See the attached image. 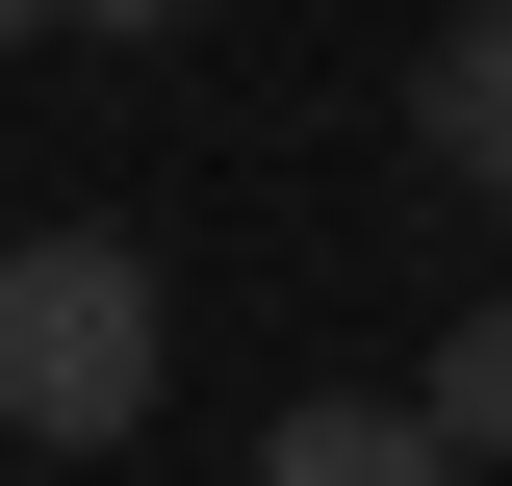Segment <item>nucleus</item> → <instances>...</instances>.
<instances>
[{"label":"nucleus","instance_id":"1","mask_svg":"<svg viewBox=\"0 0 512 486\" xmlns=\"http://www.w3.org/2000/svg\"><path fill=\"white\" fill-rule=\"evenodd\" d=\"M0 435H26V461L154 435V256H103V231H26L0 256Z\"/></svg>","mask_w":512,"mask_h":486},{"label":"nucleus","instance_id":"2","mask_svg":"<svg viewBox=\"0 0 512 486\" xmlns=\"http://www.w3.org/2000/svg\"><path fill=\"white\" fill-rule=\"evenodd\" d=\"M410 128H436V180H461V205H512V0H461V26H436Z\"/></svg>","mask_w":512,"mask_h":486},{"label":"nucleus","instance_id":"3","mask_svg":"<svg viewBox=\"0 0 512 486\" xmlns=\"http://www.w3.org/2000/svg\"><path fill=\"white\" fill-rule=\"evenodd\" d=\"M256 486H461V435H436V410H282Z\"/></svg>","mask_w":512,"mask_h":486},{"label":"nucleus","instance_id":"4","mask_svg":"<svg viewBox=\"0 0 512 486\" xmlns=\"http://www.w3.org/2000/svg\"><path fill=\"white\" fill-rule=\"evenodd\" d=\"M436 435H461V461H512V307H461V359H436Z\"/></svg>","mask_w":512,"mask_h":486},{"label":"nucleus","instance_id":"5","mask_svg":"<svg viewBox=\"0 0 512 486\" xmlns=\"http://www.w3.org/2000/svg\"><path fill=\"white\" fill-rule=\"evenodd\" d=\"M52 26H180V0H52Z\"/></svg>","mask_w":512,"mask_h":486},{"label":"nucleus","instance_id":"6","mask_svg":"<svg viewBox=\"0 0 512 486\" xmlns=\"http://www.w3.org/2000/svg\"><path fill=\"white\" fill-rule=\"evenodd\" d=\"M0 26H52V0H0Z\"/></svg>","mask_w":512,"mask_h":486}]
</instances>
